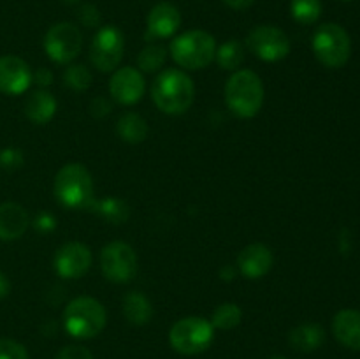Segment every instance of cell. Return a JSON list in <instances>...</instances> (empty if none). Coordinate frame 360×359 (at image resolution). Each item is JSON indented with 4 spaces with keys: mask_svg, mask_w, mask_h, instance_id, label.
<instances>
[{
    "mask_svg": "<svg viewBox=\"0 0 360 359\" xmlns=\"http://www.w3.org/2000/svg\"><path fill=\"white\" fill-rule=\"evenodd\" d=\"M151 99L162 113L181 115L190 109L195 99L192 77L179 69H165L151 84Z\"/></svg>",
    "mask_w": 360,
    "mask_h": 359,
    "instance_id": "6da1fadb",
    "label": "cell"
},
{
    "mask_svg": "<svg viewBox=\"0 0 360 359\" xmlns=\"http://www.w3.org/2000/svg\"><path fill=\"white\" fill-rule=\"evenodd\" d=\"M225 102L239 118H253L264 106V84L257 73L239 69L225 83Z\"/></svg>",
    "mask_w": 360,
    "mask_h": 359,
    "instance_id": "7a4b0ae2",
    "label": "cell"
},
{
    "mask_svg": "<svg viewBox=\"0 0 360 359\" xmlns=\"http://www.w3.org/2000/svg\"><path fill=\"white\" fill-rule=\"evenodd\" d=\"M53 192L58 203L69 210L88 208L94 201V180L83 164H67L56 172Z\"/></svg>",
    "mask_w": 360,
    "mask_h": 359,
    "instance_id": "3957f363",
    "label": "cell"
},
{
    "mask_svg": "<svg viewBox=\"0 0 360 359\" xmlns=\"http://www.w3.org/2000/svg\"><path fill=\"white\" fill-rule=\"evenodd\" d=\"M105 320L108 315L104 305L90 296L72 299L63 310V327L77 340L97 336L105 327Z\"/></svg>",
    "mask_w": 360,
    "mask_h": 359,
    "instance_id": "277c9868",
    "label": "cell"
},
{
    "mask_svg": "<svg viewBox=\"0 0 360 359\" xmlns=\"http://www.w3.org/2000/svg\"><path fill=\"white\" fill-rule=\"evenodd\" d=\"M217 53V41L206 30H188L176 35L171 42V55L179 67L200 70L210 65Z\"/></svg>",
    "mask_w": 360,
    "mask_h": 359,
    "instance_id": "5b68a950",
    "label": "cell"
},
{
    "mask_svg": "<svg viewBox=\"0 0 360 359\" xmlns=\"http://www.w3.org/2000/svg\"><path fill=\"white\" fill-rule=\"evenodd\" d=\"M311 46L316 60L329 69H340L350 58V35L338 23L320 25L313 34Z\"/></svg>",
    "mask_w": 360,
    "mask_h": 359,
    "instance_id": "8992f818",
    "label": "cell"
},
{
    "mask_svg": "<svg viewBox=\"0 0 360 359\" xmlns=\"http://www.w3.org/2000/svg\"><path fill=\"white\" fill-rule=\"evenodd\" d=\"M213 324L204 317H185L172 324L169 331V341L172 348L183 355L202 354L213 344Z\"/></svg>",
    "mask_w": 360,
    "mask_h": 359,
    "instance_id": "52a82bcc",
    "label": "cell"
},
{
    "mask_svg": "<svg viewBox=\"0 0 360 359\" xmlns=\"http://www.w3.org/2000/svg\"><path fill=\"white\" fill-rule=\"evenodd\" d=\"M101 270L109 282L129 284L137 275V253L129 243L111 241L101 252Z\"/></svg>",
    "mask_w": 360,
    "mask_h": 359,
    "instance_id": "ba28073f",
    "label": "cell"
},
{
    "mask_svg": "<svg viewBox=\"0 0 360 359\" xmlns=\"http://www.w3.org/2000/svg\"><path fill=\"white\" fill-rule=\"evenodd\" d=\"M125 51V37L115 25L98 28L90 46V62L101 73H111L120 65Z\"/></svg>",
    "mask_w": 360,
    "mask_h": 359,
    "instance_id": "9c48e42d",
    "label": "cell"
},
{
    "mask_svg": "<svg viewBox=\"0 0 360 359\" xmlns=\"http://www.w3.org/2000/svg\"><path fill=\"white\" fill-rule=\"evenodd\" d=\"M83 48V34L74 23H56L46 32L44 51L53 62L70 63Z\"/></svg>",
    "mask_w": 360,
    "mask_h": 359,
    "instance_id": "30bf717a",
    "label": "cell"
},
{
    "mask_svg": "<svg viewBox=\"0 0 360 359\" xmlns=\"http://www.w3.org/2000/svg\"><path fill=\"white\" fill-rule=\"evenodd\" d=\"M250 51L266 62H278L290 53V39L281 28L273 25H259L252 28L246 37Z\"/></svg>",
    "mask_w": 360,
    "mask_h": 359,
    "instance_id": "8fae6325",
    "label": "cell"
},
{
    "mask_svg": "<svg viewBox=\"0 0 360 359\" xmlns=\"http://www.w3.org/2000/svg\"><path fill=\"white\" fill-rule=\"evenodd\" d=\"M53 266L58 277L67 280L81 278L91 266V250L90 246L81 241L63 243L55 253Z\"/></svg>",
    "mask_w": 360,
    "mask_h": 359,
    "instance_id": "7c38bea8",
    "label": "cell"
},
{
    "mask_svg": "<svg viewBox=\"0 0 360 359\" xmlns=\"http://www.w3.org/2000/svg\"><path fill=\"white\" fill-rule=\"evenodd\" d=\"M146 81L143 73L136 67H120L109 81V94L118 104L132 106L143 99Z\"/></svg>",
    "mask_w": 360,
    "mask_h": 359,
    "instance_id": "4fadbf2b",
    "label": "cell"
},
{
    "mask_svg": "<svg viewBox=\"0 0 360 359\" xmlns=\"http://www.w3.org/2000/svg\"><path fill=\"white\" fill-rule=\"evenodd\" d=\"M32 83L30 65L14 55L0 56V92L6 95H21Z\"/></svg>",
    "mask_w": 360,
    "mask_h": 359,
    "instance_id": "5bb4252c",
    "label": "cell"
},
{
    "mask_svg": "<svg viewBox=\"0 0 360 359\" xmlns=\"http://www.w3.org/2000/svg\"><path fill=\"white\" fill-rule=\"evenodd\" d=\"M181 27V14L178 7L169 2H160L150 11L146 18L148 39L172 37Z\"/></svg>",
    "mask_w": 360,
    "mask_h": 359,
    "instance_id": "9a60e30c",
    "label": "cell"
},
{
    "mask_svg": "<svg viewBox=\"0 0 360 359\" xmlns=\"http://www.w3.org/2000/svg\"><path fill=\"white\" fill-rule=\"evenodd\" d=\"M274 264V256L269 246L262 243H253L245 246L238 256V267L241 275L250 280H259L271 271Z\"/></svg>",
    "mask_w": 360,
    "mask_h": 359,
    "instance_id": "2e32d148",
    "label": "cell"
},
{
    "mask_svg": "<svg viewBox=\"0 0 360 359\" xmlns=\"http://www.w3.org/2000/svg\"><path fill=\"white\" fill-rule=\"evenodd\" d=\"M30 225L27 210L18 203L0 204V239L13 241L21 238Z\"/></svg>",
    "mask_w": 360,
    "mask_h": 359,
    "instance_id": "e0dca14e",
    "label": "cell"
},
{
    "mask_svg": "<svg viewBox=\"0 0 360 359\" xmlns=\"http://www.w3.org/2000/svg\"><path fill=\"white\" fill-rule=\"evenodd\" d=\"M333 333L336 340L352 351H360V312L341 310L333 319Z\"/></svg>",
    "mask_w": 360,
    "mask_h": 359,
    "instance_id": "ac0fdd59",
    "label": "cell"
},
{
    "mask_svg": "<svg viewBox=\"0 0 360 359\" xmlns=\"http://www.w3.org/2000/svg\"><path fill=\"white\" fill-rule=\"evenodd\" d=\"M56 113V99L46 88L32 92L25 101V115L35 125H46Z\"/></svg>",
    "mask_w": 360,
    "mask_h": 359,
    "instance_id": "d6986e66",
    "label": "cell"
},
{
    "mask_svg": "<svg viewBox=\"0 0 360 359\" xmlns=\"http://www.w3.org/2000/svg\"><path fill=\"white\" fill-rule=\"evenodd\" d=\"M326 341V331L322 326L315 322H306L301 326H295L288 333V344L292 348L299 352H313Z\"/></svg>",
    "mask_w": 360,
    "mask_h": 359,
    "instance_id": "ffe728a7",
    "label": "cell"
},
{
    "mask_svg": "<svg viewBox=\"0 0 360 359\" xmlns=\"http://www.w3.org/2000/svg\"><path fill=\"white\" fill-rule=\"evenodd\" d=\"M123 315L134 326H144L153 317V306H151L150 299L141 292H129L123 298Z\"/></svg>",
    "mask_w": 360,
    "mask_h": 359,
    "instance_id": "44dd1931",
    "label": "cell"
},
{
    "mask_svg": "<svg viewBox=\"0 0 360 359\" xmlns=\"http://www.w3.org/2000/svg\"><path fill=\"white\" fill-rule=\"evenodd\" d=\"M116 132H118V136L122 137L125 143H143L148 137V123L146 120L141 115H137V113H125V115L118 120V123H116Z\"/></svg>",
    "mask_w": 360,
    "mask_h": 359,
    "instance_id": "7402d4cb",
    "label": "cell"
},
{
    "mask_svg": "<svg viewBox=\"0 0 360 359\" xmlns=\"http://www.w3.org/2000/svg\"><path fill=\"white\" fill-rule=\"evenodd\" d=\"M88 208H94V211H97L104 220L111 222V224L120 225L125 224L130 217V208L125 201L116 199V197H109V199H101V201H91V204Z\"/></svg>",
    "mask_w": 360,
    "mask_h": 359,
    "instance_id": "603a6c76",
    "label": "cell"
},
{
    "mask_svg": "<svg viewBox=\"0 0 360 359\" xmlns=\"http://www.w3.org/2000/svg\"><path fill=\"white\" fill-rule=\"evenodd\" d=\"M214 60L218 65L225 70H238L241 63L245 62V46L236 39L224 42L221 46H217Z\"/></svg>",
    "mask_w": 360,
    "mask_h": 359,
    "instance_id": "cb8c5ba5",
    "label": "cell"
},
{
    "mask_svg": "<svg viewBox=\"0 0 360 359\" xmlns=\"http://www.w3.org/2000/svg\"><path fill=\"white\" fill-rule=\"evenodd\" d=\"M243 320V310L239 308L236 303H224V305L218 306L213 312L211 317V324H213L214 329H234L241 324Z\"/></svg>",
    "mask_w": 360,
    "mask_h": 359,
    "instance_id": "d4e9b609",
    "label": "cell"
},
{
    "mask_svg": "<svg viewBox=\"0 0 360 359\" xmlns=\"http://www.w3.org/2000/svg\"><path fill=\"white\" fill-rule=\"evenodd\" d=\"M290 13L297 23L313 25L322 14V2L320 0H292Z\"/></svg>",
    "mask_w": 360,
    "mask_h": 359,
    "instance_id": "484cf974",
    "label": "cell"
},
{
    "mask_svg": "<svg viewBox=\"0 0 360 359\" xmlns=\"http://www.w3.org/2000/svg\"><path fill=\"white\" fill-rule=\"evenodd\" d=\"M167 58V51L160 44H150L137 55V65L144 73H157L162 69Z\"/></svg>",
    "mask_w": 360,
    "mask_h": 359,
    "instance_id": "4316f807",
    "label": "cell"
},
{
    "mask_svg": "<svg viewBox=\"0 0 360 359\" xmlns=\"http://www.w3.org/2000/svg\"><path fill=\"white\" fill-rule=\"evenodd\" d=\"M63 81L69 88L76 92H84L90 88L91 84V73L88 70L86 65L83 63H72L63 73Z\"/></svg>",
    "mask_w": 360,
    "mask_h": 359,
    "instance_id": "83f0119b",
    "label": "cell"
},
{
    "mask_svg": "<svg viewBox=\"0 0 360 359\" xmlns=\"http://www.w3.org/2000/svg\"><path fill=\"white\" fill-rule=\"evenodd\" d=\"M0 359H28V351L20 341L0 338Z\"/></svg>",
    "mask_w": 360,
    "mask_h": 359,
    "instance_id": "f1b7e54d",
    "label": "cell"
},
{
    "mask_svg": "<svg viewBox=\"0 0 360 359\" xmlns=\"http://www.w3.org/2000/svg\"><path fill=\"white\" fill-rule=\"evenodd\" d=\"M23 160L25 157L20 148H4L0 151V165L7 171H14V169L21 168Z\"/></svg>",
    "mask_w": 360,
    "mask_h": 359,
    "instance_id": "f546056e",
    "label": "cell"
},
{
    "mask_svg": "<svg viewBox=\"0 0 360 359\" xmlns=\"http://www.w3.org/2000/svg\"><path fill=\"white\" fill-rule=\"evenodd\" d=\"M77 18H79L81 23L88 28L98 27L102 21L101 11H98L94 4H83L79 9V13H77Z\"/></svg>",
    "mask_w": 360,
    "mask_h": 359,
    "instance_id": "4dcf8cb0",
    "label": "cell"
},
{
    "mask_svg": "<svg viewBox=\"0 0 360 359\" xmlns=\"http://www.w3.org/2000/svg\"><path fill=\"white\" fill-rule=\"evenodd\" d=\"M56 359H94V355L83 345H67V347L60 348Z\"/></svg>",
    "mask_w": 360,
    "mask_h": 359,
    "instance_id": "1f68e13d",
    "label": "cell"
},
{
    "mask_svg": "<svg viewBox=\"0 0 360 359\" xmlns=\"http://www.w3.org/2000/svg\"><path fill=\"white\" fill-rule=\"evenodd\" d=\"M90 113L94 116H97V118H102V116H105L111 113V104H109L104 97H97L91 101Z\"/></svg>",
    "mask_w": 360,
    "mask_h": 359,
    "instance_id": "d6a6232c",
    "label": "cell"
},
{
    "mask_svg": "<svg viewBox=\"0 0 360 359\" xmlns=\"http://www.w3.org/2000/svg\"><path fill=\"white\" fill-rule=\"evenodd\" d=\"M55 227H56V220L55 217L49 213H41L37 217V220H35V229H37V231L48 232V231H53Z\"/></svg>",
    "mask_w": 360,
    "mask_h": 359,
    "instance_id": "836d02e7",
    "label": "cell"
},
{
    "mask_svg": "<svg viewBox=\"0 0 360 359\" xmlns=\"http://www.w3.org/2000/svg\"><path fill=\"white\" fill-rule=\"evenodd\" d=\"M32 80L37 81L39 87L46 88L53 83V73L49 69H39L37 73H35V76H32Z\"/></svg>",
    "mask_w": 360,
    "mask_h": 359,
    "instance_id": "e575fe53",
    "label": "cell"
},
{
    "mask_svg": "<svg viewBox=\"0 0 360 359\" xmlns=\"http://www.w3.org/2000/svg\"><path fill=\"white\" fill-rule=\"evenodd\" d=\"M221 2H224L225 6L231 7V9L245 11V9H248V7H252L255 0H221Z\"/></svg>",
    "mask_w": 360,
    "mask_h": 359,
    "instance_id": "d590c367",
    "label": "cell"
},
{
    "mask_svg": "<svg viewBox=\"0 0 360 359\" xmlns=\"http://www.w3.org/2000/svg\"><path fill=\"white\" fill-rule=\"evenodd\" d=\"M9 291H11L9 280H7L6 275L0 273V301H2L7 294H9Z\"/></svg>",
    "mask_w": 360,
    "mask_h": 359,
    "instance_id": "8d00e7d4",
    "label": "cell"
},
{
    "mask_svg": "<svg viewBox=\"0 0 360 359\" xmlns=\"http://www.w3.org/2000/svg\"><path fill=\"white\" fill-rule=\"evenodd\" d=\"M269 359H288V358H285V355H273V358Z\"/></svg>",
    "mask_w": 360,
    "mask_h": 359,
    "instance_id": "74e56055",
    "label": "cell"
},
{
    "mask_svg": "<svg viewBox=\"0 0 360 359\" xmlns=\"http://www.w3.org/2000/svg\"><path fill=\"white\" fill-rule=\"evenodd\" d=\"M63 2H67V4H77V2H79V0H63Z\"/></svg>",
    "mask_w": 360,
    "mask_h": 359,
    "instance_id": "f35d334b",
    "label": "cell"
},
{
    "mask_svg": "<svg viewBox=\"0 0 360 359\" xmlns=\"http://www.w3.org/2000/svg\"><path fill=\"white\" fill-rule=\"evenodd\" d=\"M343 2H350V0H343Z\"/></svg>",
    "mask_w": 360,
    "mask_h": 359,
    "instance_id": "ab89813d",
    "label": "cell"
}]
</instances>
